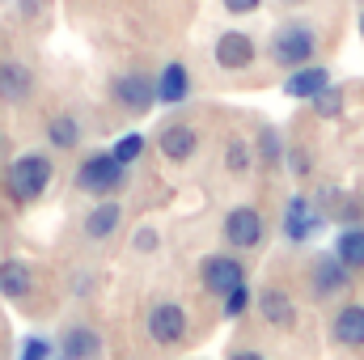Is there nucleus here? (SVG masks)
Returning a JSON list of instances; mask_svg holds the SVG:
<instances>
[{
	"label": "nucleus",
	"mask_w": 364,
	"mask_h": 360,
	"mask_svg": "<svg viewBox=\"0 0 364 360\" xmlns=\"http://www.w3.org/2000/svg\"><path fill=\"white\" fill-rule=\"evenodd\" d=\"M314 51H318V34L305 21H288L272 34V60L279 68H301L314 60Z\"/></svg>",
	"instance_id": "nucleus-1"
},
{
	"label": "nucleus",
	"mask_w": 364,
	"mask_h": 360,
	"mask_svg": "<svg viewBox=\"0 0 364 360\" xmlns=\"http://www.w3.org/2000/svg\"><path fill=\"white\" fill-rule=\"evenodd\" d=\"M47 182H51V162L38 157V153L17 157L13 170H9V191H13L17 199H34V195H43Z\"/></svg>",
	"instance_id": "nucleus-2"
},
{
	"label": "nucleus",
	"mask_w": 364,
	"mask_h": 360,
	"mask_svg": "<svg viewBox=\"0 0 364 360\" xmlns=\"http://www.w3.org/2000/svg\"><path fill=\"white\" fill-rule=\"evenodd\" d=\"M123 174H127V166L114 153H102V157H90L77 170V186L90 191V195H106V191H119L123 186Z\"/></svg>",
	"instance_id": "nucleus-3"
},
{
	"label": "nucleus",
	"mask_w": 364,
	"mask_h": 360,
	"mask_svg": "<svg viewBox=\"0 0 364 360\" xmlns=\"http://www.w3.org/2000/svg\"><path fill=\"white\" fill-rule=\"evenodd\" d=\"M110 90H114V102L127 106L132 115H140V110H149V106L157 102V85H153L144 73H123Z\"/></svg>",
	"instance_id": "nucleus-4"
},
{
	"label": "nucleus",
	"mask_w": 364,
	"mask_h": 360,
	"mask_svg": "<svg viewBox=\"0 0 364 360\" xmlns=\"http://www.w3.org/2000/svg\"><path fill=\"white\" fill-rule=\"evenodd\" d=\"M225 238H229V246H237V250L259 246V242H263V216H259L255 208H233V212L225 216Z\"/></svg>",
	"instance_id": "nucleus-5"
},
{
	"label": "nucleus",
	"mask_w": 364,
	"mask_h": 360,
	"mask_svg": "<svg viewBox=\"0 0 364 360\" xmlns=\"http://www.w3.org/2000/svg\"><path fill=\"white\" fill-rule=\"evenodd\" d=\"M242 280H246V275H242V263H237V259H229V255H216V259H208V263H203V288H208V292H216V297L233 292Z\"/></svg>",
	"instance_id": "nucleus-6"
},
{
	"label": "nucleus",
	"mask_w": 364,
	"mask_h": 360,
	"mask_svg": "<svg viewBox=\"0 0 364 360\" xmlns=\"http://www.w3.org/2000/svg\"><path fill=\"white\" fill-rule=\"evenodd\" d=\"M149 335L157 339V344H178L182 335H186V314H182V305H157L153 314H149Z\"/></svg>",
	"instance_id": "nucleus-7"
},
{
	"label": "nucleus",
	"mask_w": 364,
	"mask_h": 360,
	"mask_svg": "<svg viewBox=\"0 0 364 360\" xmlns=\"http://www.w3.org/2000/svg\"><path fill=\"white\" fill-rule=\"evenodd\" d=\"M255 60V43H250V34H242V30H229V34H220L216 38V64L220 68H246Z\"/></svg>",
	"instance_id": "nucleus-8"
},
{
	"label": "nucleus",
	"mask_w": 364,
	"mask_h": 360,
	"mask_svg": "<svg viewBox=\"0 0 364 360\" xmlns=\"http://www.w3.org/2000/svg\"><path fill=\"white\" fill-rule=\"evenodd\" d=\"M34 90V77L17 60H0V102H26Z\"/></svg>",
	"instance_id": "nucleus-9"
},
{
	"label": "nucleus",
	"mask_w": 364,
	"mask_h": 360,
	"mask_svg": "<svg viewBox=\"0 0 364 360\" xmlns=\"http://www.w3.org/2000/svg\"><path fill=\"white\" fill-rule=\"evenodd\" d=\"M314 229H318V212H314V208L296 195V199L288 203V212H284V233H288L292 242H305Z\"/></svg>",
	"instance_id": "nucleus-10"
},
{
	"label": "nucleus",
	"mask_w": 364,
	"mask_h": 360,
	"mask_svg": "<svg viewBox=\"0 0 364 360\" xmlns=\"http://www.w3.org/2000/svg\"><path fill=\"white\" fill-rule=\"evenodd\" d=\"M60 352H64V360H97L102 344H97V335H93L90 327H73V331L64 335Z\"/></svg>",
	"instance_id": "nucleus-11"
},
{
	"label": "nucleus",
	"mask_w": 364,
	"mask_h": 360,
	"mask_svg": "<svg viewBox=\"0 0 364 360\" xmlns=\"http://www.w3.org/2000/svg\"><path fill=\"white\" fill-rule=\"evenodd\" d=\"M343 284H348V271L339 259H318V268H314V292L318 297H335V292H343Z\"/></svg>",
	"instance_id": "nucleus-12"
},
{
	"label": "nucleus",
	"mask_w": 364,
	"mask_h": 360,
	"mask_svg": "<svg viewBox=\"0 0 364 360\" xmlns=\"http://www.w3.org/2000/svg\"><path fill=\"white\" fill-rule=\"evenodd\" d=\"M195 144H199V140H195V132H191L186 123H174V127L161 132V153H166L170 162H186V157L195 153Z\"/></svg>",
	"instance_id": "nucleus-13"
},
{
	"label": "nucleus",
	"mask_w": 364,
	"mask_h": 360,
	"mask_svg": "<svg viewBox=\"0 0 364 360\" xmlns=\"http://www.w3.org/2000/svg\"><path fill=\"white\" fill-rule=\"evenodd\" d=\"M326 81H331V77H326V68H305V64H301V68L284 81V93H288V97H314Z\"/></svg>",
	"instance_id": "nucleus-14"
},
{
	"label": "nucleus",
	"mask_w": 364,
	"mask_h": 360,
	"mask_svg": "<svg viewBox=\"0 0 364 360\" xmlns=\"http://www.w3.org/2000/svg\"><path fill=\"white\" fill-rule=\"evenodd\" d=\"M335 339L348 344V348H360L364 344V309L360 305L339 309V318H335Z\"/></svg>",
	"instance_id": "nucleus-15"
},
{
	"label": "nucleus",
	"mask_w": 364,
	"mask_h": 360,
	"mask_svg": "<svg viewBox=\"0 0 364 360\" xmlns=\"http://www.w3.org/2000/svg\"><path fill=\"white\" fill-rule=\"evenodd\" d=\"M186 93H191V77H186V68H182V64H166V73H161V81H157V97L170 102V106H178Z\"/></svg>",
	"instance_id": "nucleus-16"
},
{
	"label": "nucleus",
	"mask_w": 364,
	"mask_h": 360,
	"mask_svg": "<svg viewBox=\"0 0 364 360\" xmlns=\"http://www.w3.org/2000/svg\"><path fill=\"white\" fill-rule=\"evenodd\" d=\"M119 221H123V208H119V203H102L97 212H90L85 233H90V238H106V233H114Z\"/></svg>",
	"instance_id": "nucleus-17"
},
{
	"label": "nucleus",
	"mask_w": 364,
	"mask_h": 360,
	"mask_svg": "<svg viewBox=\"0 0 364 360\" xmlns=\"http://www.w3.org/2000/svg\"><path fill=\"white\" fill-rule=\"evenodd\" d=\"M335 259H339L343 268H364V229H348V233L339 238Z\"/></svg>",
	"instance_id": "nucleus-18"
},
{
	"label": "nucleus",
	"mask_w": 364,
	"mask_h": 360,
	"mask_svg": "<svg viewBox=\"0 0 364 360\" xmlns=\"http://www.w3.org/2000/svg\"><path fill=\"white\" fill-rule=\"evenodd\" d=\"M0 292L4 297H26L30 292V271L21 268V263H4L0 268Z\"/></svg>",
	"instance_id": "nucleus-19"
},
{
	"label": "nucleus",
	"mask_w": 364,
	"mask_h": 360,
	"mask_svg": "<svg viewBox=\"0 0 364 360\" xmlns=\"http://www.w3.org/2000/svg\"><path fill=\"white\" fill-rule=\"evenodd\" d=\"M263 314H267V322H272V327H288V322H292V305H288V297H284V292H275V288L263 292Z\"/></svg>",
	"instance_id": "nucleus-20"
},
{
	"label": "nucleus",
	"mask_w": 364,
	"mask_h": 360,
	"mask_svg": "<svg viewBox=\"0 0 364 360\" xmlns=\"http://www.w3.org/2000/svg\"><path fill=\"white\" fill-rule=\"evenodd\" d=\"M77 140H81V123H77V119H68V115H64V119H55V123H51V144L73 149Z\"/></svg>",
	"instance_id": "nucleus-21"
},
{
	"label": "nucleus",
	"mask_w": 364,
	"mask_h": 360,
	"mask_svg": "<svg viewBox=\"0 0 364 360\" xmlns=\"http://www.w3.org/2000/svg\"><path fill=\"white\" fill-rule=\"evenodd\" d=\"M314 106H318V115H326V119H335V115L343 110V90H335V85L326 81L322 90L314 93Z\"/></svg>",
	"instance_id": "nucleus-22"
},
{
	"label": "nucleus",
	"mask_w": 364,
	"mask_h": 360,
	"mask_svg": "<svg viewBox=\"0 0 364 360\" xmlns=\"http://www.w3.org/2000/svg\"><path fill=\"white\" fill-rule=\"evenodd\" d=\"M140 149H144V140H140V136H123V140H119V149H114V157H119L123 166H132V162L140 157Z\"/></svg>",
	"instance_id": "nucleus-23"
},
{
	"label": "nucleus",
	"mask_w": 364,
	"mask_h": 360,
	"mask_svg": "<svg viewBox=\"0 0 364 360\" xmlns=\"http://www.w3.org/2000/svg\"><path fill=\"white\" fill-rule=\"evenodd\" d=\"M225 297H229V301H225V309H229V314H242V309H246V301H250L246 284H237V288H233V292H225Z\"/></svg>",
	"instance_id": "nucleus-24"
},
{
	"label": "nucleus",
	"mask_w": 364,
	"mask_h": 360,
	"mask_svg": "<svg viewBox=\"0 0 364 360\" xmlns=\"http://www.w3.org/2000/svg\"><path fill=\"white\" fill-rule=\"evenodd\" d=\"M43 356H51V344H47V339H30V344L21 348V360H43Z\"/></svg>",
	"instance_id": "nucleus-25"
},
{
	"label": "nucleus",
	"mask_w": 364,
	"mask_h": 360,
	"mask_svg": "<svg viewBox=\"0 0 364 360\" xmlns=\"http://www.w3.org/2000/svg\"><path fill=\"white\" fill-rule=\"evenodd\" d=\"M229 170H246V144L242 140L229 144Z\"/></svg>",
	"instance_id": "nucleus-26"
},
{
	"label": "nucleus",
	"mask_w": 364,
	"mask_h": 360,
	"mask_svg": "<svg viewBox=\"0 0 364 360\" xmlns=\"http://www.w3.org/2000/svg\"><path fill=\"white\" fill-rule=\"evenodd\" d=\"M259 4H263V0H225V9H229V13H255Z\"/></svg>",
	"instance_id": "nucleus-27"
},
{
	"label": "nucleus",
	"mask_w": 364,
	"mask_h": 360,
	"mask_svg": "<svg viewBox=\"0 0 364 360\" xmlns=\"http://www.w3.org/2000/svg\"><path fill=\"white\" fill-rule=\"evenodd\" d=\"M263 153H267V162H279V140H275V132H263Z\"/></svg>",
	"instance_id": "nucleus-28"
},
{
	"label": "nucleus",
	"mask_w": 364,
	"mask_h": 360,
	"mask_svg": "<svg viewBox=\"0 0 364 360\" xmlns=\"http://www.w3.org/2000/svg\"><path fill=\"white\" fill-rule=\"evenodd\" d=\"M233 360H263V356H259V352H237Z\"/></svg>",
	"instance_id": "nucleus-29"
},
{
	"label": "nucleus",
	"mask_w": 364,
	"mask_h": 360,
	"mask_svg": "<svg viewBox=\"0 0 364 360\" xmlns=\"http://www.w3.org/2000/svg\"><path fill=\"white\" fill-rule=\"evenodd\" d=\"M360 34H364V13H360Z\"/></svg>",
	"instance_id": "nucleus-30"
},
{
	"label": "nucleus",
	"mask_w": 364,
	"mask_h": 360,
	"mask_svg": "<svg viewBox=\"0 0 364 360\" xmlns=\"http://www.w3.org/2000/svg\"><path fill=\"white\" fill-rule=\"evenodd\" d=\"M288 4H301V0H288Z\"/></svg>",
	"instance_id": "nucleus-31"
}]
</instances>
